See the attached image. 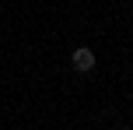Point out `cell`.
<instances>
[{
  "mask_svg": "<svg viewBox=\"0 0 133 130\" xmlns=\"http://www.w3.org/2000/svg\"><path fill=\"white\" fill-rule=\"evenodd\" d=\"M70 63H74V70H77V74H91V70H95V49L77 46V49L70 53Z\"/></svg>",
  "mask_w": 133,
  "mask_h": 130,
  "instance_id": "obj_1",
  "label": "cell"
}]
</instances>
